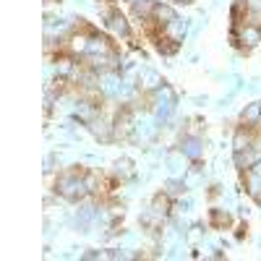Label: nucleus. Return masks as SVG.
<instances>
[{
	"instance_id": "obj_3",
	"label": "nucleus",
	"mask_w": 261,
	"mask_h": 261,
	"mask_svg": "<svg viewBox=\"0 0 261 261\" xmlns=\"http://www.w3.org/2000/svg\"><path fill=\"white\" fill-rule=\"evenodd\" d=\"M209 220H212L214 227H227L230 225V214L227 212H220V209H212L209 212Z\"/></svg>"
},
{
	"instance_id": "obj_5",
	"label": "nucleus",
	"mask_w": 261,
	"mask_h": 261,
	"mask_svg": "<svg viewBox=\"0 0 261 261\" xmlns=\"http://www.w3.org/2000/svg\"><path fill=\"white\" fill-rule=\"evenodd\" d=\"M251 175L253 178H261V160H256V165L251 167Z\"/></svg>"
},
{
	"instance_id": "obj_1",
	"label": "nucleus",
	"mask_w": 261,
	"mask_h": 261,
	"mask_svg": "<svg viewBox=\"0 0 261 261\" xmlns=\"http://www.w3.org/2000/svg\"><path fill=\"white\" fill-rule=\"evenodd\" d=\"M258 118H261V105L256 102V105L248 107V110H243L241 123H243V128H256L258 125Z\"/></svg>"
},
{
	"instance_id": "obj_2",
	"label": "nucleus",
	"mask_w": 261,
	"mask_h": 261,
	"mask_svg": "<svg viewBox=\"0 0 261 261\" xmlns=\"http://www.w3.org/2000/svg\"><path fill=\"white\" fill-rule=\"evenodd\" d=\"M151 18H154L160 27H167L170 21H175L178 16H175V11H172L170 6H160V3H157V8H154V16H151Z\"/></svg>"
},
{
	"instance_id": "obj_6",
	"label": "nucleus",
	"mask_w": 261,
	"mask_h": 261,
	"mask_svg": "<svg viewBox=\"0 0 261 261\" xmlns=\"http://www.w3.org/2000/svg\"><path fill=\"white\" fill-rule=\"evenodd\" d=\"M175 3H191V0H175Z\"/></svg>"
},
{
	"instance_id": "obj_4",
	"label": "nucleus",
	"mask_w": 261,
	"mask_h": 261,
	"mask_svg": "<svg viewBox=\"0 0 261 261\" xmlns=\"http://www.w3.org/2000/svg\"><path fill=\"white\" fill-rule=\"evenodd\" d=\"M154 212L157 214H167L170 212V196H165V193L154 196Z\"/></svg>"
}]
</instances>
